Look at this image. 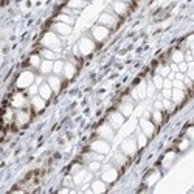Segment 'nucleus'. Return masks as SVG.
I'll return each mask as SVG.
<instances>
[{
	"label": "nucleus",
	"instance_id": "nucleus-28",
	"mask_svg": "<svg viewBox=\"0 0 194 194\" xmlns=\"http://www.w3.org/2000/svg\"><path fill=\"white\" fill-rule=\"evenodd\" d=\"M30 62H31V65H34V67H39L40 65V59H39V56H31V59H30Z\"/></svg>",
	"mask_w": 194,
	"mask_h": 194
},
{
	"label": "nucleus",
	"instance_id": "nucleus-33",
	"mask_svg": "<svg viewBox=\"0 0 194 194\" xmlns=\"http://www.w3.org/2000/svg\"><path fill=\"white\" fill-rule=\"evenodd\" d=\"M154 84H155V85H157V87H158V89H160V87L163 85V81H161V76H155V78H154Z\"/></svg>",
	"mask_w": 194,
	"mask_h": 194
},
{
	"label": "nucleus",
	"instance_id": "nucleus-32",
	"mask_svg": "<svg viewBox=\"0 0 194 194\" xmlns=\"http://www.w3.org/2000/svg\"><path fill=\"white\" fill-rule=\"evenodd\" d=\"M42 54H43L47 59H53V58H54L53 51H50V50H43V51H42Z\"/></svg>",
	"mask_w": 194,
	"mask_h": 194
},
{
	"label": "nucleus",
	"instance_id": "nucleus-34",
	"mask_svg": "<svg viewBox=\"0 0 194 194\" xmlns=\"http://www.w3.org/2000/svg\"><path fill=\"white\" fill-rule=\"evenodd\" d=\"M90 169H92V171H98V169H100V163H96V161L90 163Z\"/></svg>",
	"mask_w": 194,
	"mask_h": 194
},
{
	"label": "nucleus",
	"instance_id": "nucleus-8",
	"mask_svg": "<svg viewBox=\"0 0 194 194\" xmlns=\"http://www.w3.org/2000/svg\"><path fill=\"white\" fill-rule=\"evenodd\" d=\"M43 43L47 45V47H50V48H59V40L54 38V34L53 33H48L45 39H43Z\"/></svg>",
	"mask_w": 194,
	"mask_h": 194
},
{
	"label": "nucleus",
	"instance_id": "nucleus-16",
	"mask_svg": "<svg viewBox=\"0 0 194 194\" xmlns=\"http://www.w3.org/2000/svg\"><path fill=\"white\" fill-rule=\"evenodd\" d=\"M114 9H115L120 16H123V14H126V11H127V5L123 3V2H116L115 5H114Z\"/></svg>",
	"mask_w": 194,
	"mask_h": 194
},
{
	"label": "nucleus",
	"instance_id": "nucleus-37",
	"mask_svg": "<svg viewBox=\"0 0 194 194\" xmlns=\"http://www.w3.org/2000/svg\"><path fill=\"white\" fill-rule=\"evenodd\" d=\"M171 85H172V84H171L169 81H165V87H166V89H171Z\"/></svg>",
	"mask_w": 194,
	"mask_h": 194
},
{
	"label": "nucleus",
	"instance_id": "nucleus-22",
	"mask_svg": "<svg viewBox=\"0 0 194 194\" xmlns=\"http://www.w3.org/2000/svg\"><path fill=\"white\" fill-rule=\"evenodd\" d=\"M62 70H64V62L58 61V62H54V64H53V72H54L56 75H59Z\"/></svg>",
	"mask_w": 194,
	"mask_h": 194
},
{
	"label": "nucleus",
	"instance_id": "nucleus-26",
	"mask_svg": "<svg viewBox=\"0 0 194 194\" xmlns=\"http://www.w3.org/2000/svg\"><path fill=\"white\" fill-rule=\"evenodd\" d=\"M59 20L64 22V23H67V25H72L73 23V19H70L69 16H59Z\"/></svg>",
	"mask_w": 194,
	"mask_h": 194
},
{
	"label": "nucleus",
	"instance_id": "nucleus-10",
	"mask_svg": "<svg viewBox=\"0 0 194 194\" xmlns=\"http://www.w3.org/2000/svg\"><path fill=\"white\" fill-rule=\"evenodd\" d=\"M43 107H45V100H43L42 96H34L33 101H31V109H34L36 112H39V110H42Z\"/></svg>",
	"mask_w": 194,
	"mask_h": 194
},
{
	"label": "nucleus",
	"instance_id": "nucleus-2",
	"mask_svg": "<svg viewBox=\"0 0 194 194\" xmlns=\"http://www.w3.org/2000/svg\"><path fill=\"white\" fill-rule=\"evenodd\" d=\"M28 106L30 104H28V98H27L25 93L17 92L16 95H13V98H11V107L13 109H23V107H28Z\"/></svg>",
	"mask_w": 194,
	"mask_h": 194
},
{
	"label": "nucleus",
	"instance_id": "nucleus-18",
	"mask_svg": "<svg viewBox=\"0 0 194 194\" xmlns=\"http://www.w3.org/2000/svg\"><path fill=\"white\" fill-rule=\"evenodd\" d=\"M101 22H103V23H106V25H107V28H109V27H115V19H114V17H112V16H109V14H104V16H103V17H101Z\"/></svg>",
	"mask_w": 194,
	"mask_h": 194
},
{
	"label": "nucleus",
	"instance_id": "nucleus-12",
	"mask_svg": "<svg viewBox=\"0 0 194 194\" xmlns=\"http://www.w3.org/2000/svg\"><path fill=\"white\" fill-rule=\"evenodd\" d=\"M141 127H143V130H145V134L148 135V137H151V135H154V124L152 123H149L148 120H141Z\"/></svg>",
	"mask_w": 194,
	"mask_h": 194
},
{
	"label": "nucleus",
	"instance_id": "nucleus-11",
	"mask_svg": "<svg viewBox=\"0 0 194 194\" xmlns=\"http://www.w3.org/2000/svg\"><path fill=\"white\" fill-rule=\"evenodd\" d=\"M92 148H93V151H96L100 154H106L109 151V145L106 141H96V143H93Z\"/></svg>",
	"mask_w": 194,
	"mask_h": 194
},
{
	"label": "nucleus",
	"instance_id": "nucleus-20",
	"mask_svg": "<svg viewBox=\"0 0 194 194\" xmlns=\"http://www.w3.org/2000/svg\"><path fill=\"white\" fill-rule=\"evenodd\" d=\"M39 67H40V72H42V73H50V72L53 70V64H51L50 61H45V62H42Z\"/></svg>",
	"mask_w": 194,
	"mask_h": 194
},
{
	"label": "nucleus",
	"instance_id": "nucleus-9",
	"mask_svg": "<svg viewBox=\"0 0 194 194\" xmlns=\"http://www.w3.org/2000/svg\"><path fill=\"white\" fill-rule=\"evenodd\" d=\"M51 93H53V90H51V87H50L48 84H42V85L39 87V95H40L45 101L51 98Z\"/></svg>",
	"mask_w": 194,
	"mask_h": 194
},
{
	"label": "nucleus",
	"instance_id": "nucleus-21",
	"mask_svg": "<svg viewBox=\"0 0 194 194\" xmlns=\"http://www.w3.org/2000/svg\"><path fill=\"white\" fill-rule=\"evenodd\" d=\"M100 134H101L103 137H106V138H112V135H114L109 126H103V127L100 129Z\"/></svg>",
	"mask_w": 194,
	"mask_h": 194
},
{
	"label": "nucleus",
	"instance_id": "nucleus-13",
	"mask_svg": "<svg viewBox=\"0 0 194 194\" xmlns=\"http://www.w3.org/2000/svg\"><path fill=\"white\" fill-rule=\"evenodd\" d=\"M64 73H65V78L67 79H72V78L75 76V73H76V67L73 65V64H64Z\"/></svg>",
	"mask_w": 194,
	"mask_h": 194
},
{
	"label": "nucleus",
	"instance_id": "nucleus-25",
	"mask_svg": "<svg viewBox=\"0 0 194 194\" xmlns=\"http://www.w3.org/2000/svg\"><path fill=\"white\" fill-rule=\"evenodd\" d=\"M121 110H123L124 115H129V114L132 112V106H130V104H123V106H121Z\"/></svg>",
	"mask_w": 194,
	"mask_h": 194
},
{
	"label": "nucleus",
	"instance_id": "nucleus-14",
	"mask_svg": "<svg viewBox=\"0 0 194 194\" xmlns=\"http://www.w3.org/2000/svg\"><path fill=\"white\" fill-rule=\"evenodd\" d=\"M48 85L51 87V90H54V92H59V89H61V79L58 76H51L48 79Z\"/></svg>",
	"mask_w": 194,
	"mask_h": 194
},
{
	"label": "nucleus",
	"instance_id": "nucleus-17",
	"mask_svg": "<svg viewBox=\"0 0 194 194\" xmlns=\"http://www.w3.org/2000/svg\"><path fill=\"white\" fill-rule=\"evenodd\" d=\"M110 123H112L115 127L121 126V124H123V115H121V114H112V115H110Z\"/></svg>",
	"mask_w": 194,
	"mask_h": 194
},
{
	"label": "nucleus",
	"instance_id": "nucleus-6",
	"mask_svg": "<svg viewBox=\"0 0 194 194\" xmlns=\"http://www.w3.org/2000/svg\"><path fill=\"white\" fill-rule=\"evenodd\" d=\"M121 149H123V152H124L126 155H132L135 151H137V145H135L134 140H126V141L123 143Z\"/></svg>",
	"mask_w": 194,
	"mask_h": 194
},
{
	"label": "nucleus",
	"instance_id": "nucleus-31",
	"mask_svg": "<svg viewBox=\"0 0 194 194\" xmlns=\"http://www.w3.org/2000/svg\"><path fill=\"white\" fill-rule=\"evenodd\" d=\"M84 176H85V172H84V171H81L76 177H75V182H76V183H82V180H84Z\"/></svg>",
	"mask_w": 194,
	"mask_h": 194
},
{
	"label": "nucleus",
	"instance_id": "nucleus-3",
	"mask_svg": "<svg viewBox=\"0 0 194 194\" xmlns=\"http://www.w3.org/2000/svg\"><path fill=\"white\" fill-rule=\"evenodd\" d=\"M33 79H34V76H33V73H30V72H23L20 76H19V81H17V85L22 89V87H28L31 82H33Z\"/></svg>",
	"mask_w": 194,
	"mask_h": 194
},
{
	"label": "nucleus",
	"instance_id": "nucleus-24",
	"mask_svg": "<svg viewBox=\"0 0 194 194\" xmlns=\"http://www.w3.org/2000/svg\"><path fill=\"white\" fill-rule=\"evenodd\" d=\"M172 59H174L176 62H182V61H183V53H180V51H176V53L172 54Z\"/></svg>",
	"mask_w": 194,
	"mask_h": 194
},
{
	"label": "nucleus",
	"instance_id": "nucleus-39",
	"mask_svg": "<svg viewBox=\"0 0 194 194\" xmlns=\"http://www.w3.org/2000/svg\"><path fill=\"white\" fill-rule=\"evenodd\" d=\"M36 90H38L36 87H31V89H30V93H36Z\"/></svg>",
	"mask_w": 194,
	"mask_h": 194
},
{
	"label": "nucleus",
	"instance_id": "nucleus-19",
	"mask_svg": "<svg viewBox=\"0 0 194 194\" xmlns=\"http://www.w3.org/2000/svg\"><path fill=\"white\" fill-rule=\"evenodd\" d=\"M92 190L95 191V193H103V191H106V185H104V182H93V185H92Z\"/></svg>",
	"mask_w": 194,
	"mask_h": 194
},
{
	"label": "nucleus",
	"instance_id": "nucleus-4",
	"mask_svg": "<svg viewBox=\"0 0 194 194\" xmlns=\"http://www.w3.org/2000/svg\"><path fill=\"white\" fill-rule=\"evenodd\" d=\"M93 48H95V43H93L92 40H89V39H82L81 43H79V50H81L82 54H89V53H92Z\"/></svg>",
	"mask_w": 194,
	"mask_h": 194
},
{
	"label": "nucleus",
	"instance_id": "nucleus-1",
	"mask_svg": "<svg viewBox=\"0 0 194 194\" xmlns=\"http://www.w3.org/2000/svg\"><path fill=\"white\" fill-rule=\"evenodd\" d=\"M31 116H33V109L28 106V107H23V109H19L16 114H14V121H13V124H14V127H23L25 124H28L30 123V120H31Z\"/></svg>",
	"mask_w": 194,
	"mask_h": 194
},
{
	"label": "nucleus",
	"instance_id": "nucleus-35",
	"mask_svg": "<svg viewBox=\"0 0 194 194\" xmlns=\"http://www.w3.org/2000/svg\"><path fill=\"white\" fill-rule=\"evenodd\" d=\"M163 95H165V98H171V96H172V93H171V90H169V89H165Z\"/></svg>",
	"mask_w": 194,
	"mask_h": 194
},
{
	"label": "nucleus",
	"instance_id": "nucleus-27",
	"mask_svg": "<svg viewBox=\"0 0 194 194\" xmlns=\"http://www.w3.org/2000/svg\"><path fill=\"white\" fill-rule=\"evenodd\" d=\"M172 98H174V101H182V98H183V92H182V90H176Z\"/></svg>",
	"mask_w": 194,
	"mask_h": 194
},
{
	"label": "nucleus",
	"instance_id": "nucleus-29",
	"mask_svg": "<svg viewBox=\"0 0 194 194\" xmlns=\"http://www.w3.org/2000/svg\"><path fill=\"white\" fill-rule=\"evenodd\" d=\"M146 141H148V140H146V137H145L143 134H140V135H138V146H140V148H143V146L146 145Z\"/></svg>",
	"mask_w": 194,
	"mask_h": 194
},
{
	"label": "nucleus",
	"instance_id": "nucleus-36",
	"mask_svg": "<svg viewBox=\"0 0 194 194\" xmlns=\"http://www.w3.org/2000/svg\"><path fill=\"white\" fill-rule=\"evenodd\" d=\"M179 69H180V72H186V64L182 61V62H180V65H179Z\"/></svg>",
	"mask_w": 194,
	"mask_h": 194
},
{
	"label": "nucleus",
	"instance_id": "nucleus-5",
	"mask_svg": "<svg viewBox=\"0 0 194 194\" xmlns=\"http://www.w3.org/2000/svg\"><path fill=\"white\" fill-rule=\"evenodd\" d=\"M109 34V28L107 27H96L93 28V38L96 40H104Z\"/></svg>",
	"mask_w": 194,
	"mask_h": 194
},
{
	"label": "nucleus",
	"instance_id": "nucleus-38",
	"mask_svg": "<svg viewBox=\"0 0 194 194\" xmlns=\"http://www.w3.org/2000/svg\"><path fill=\"white\" fill-rule=\"evenodd\" d=\"M176 87H179V89H183V84H182L180 81H177V82H176Z\"/></svg>",
	"mask_w": 194,
	"mask_h": 194
},
{
	"label": "nucleus",
	"instance_id": "nucleus-30",
	"mask_svg": "<svg viewBox=\"0 0 194 194\" xmlns=\"http://www.w3.org/2000/svg\"><path fill=\"white\" fill-rule=\"evenodd\" d=\"M154 120H155V123L157 124H160L161 123V114H160V109H157L154 112Z\"/></svg>",
	"mask_w": 194,
	"mask_h": 194
},
{
	"label": "nucleus",
	"instance_id": "nucleus-7",
	"mask_svg": "<svg viewBox=\"0 0 194 194\" xmlns=\"http://www.w3.org/2000/svg\"><path fill=\"white\" fill-rule=\"evenodd\" d=\"M116 176H118L116 169H114V168H107V169L103 172V180L107 182V183H110V182H114V180L116 179Z\"/></svg>",
	"mask_w": 194,
	"mask_h": 194
},
{
	"label": "nucleus",
	"instance_id": "nucleus-15",
	"mask_svg": "<svg viewBox=\"0 0 194 194\" xmlns=\"http://www.w3.org/2000/svg\"><path fill=\"white\" fill-rule=\"evenodd\" d=\"M54 28H56V31L61 33V34H69V33H70V25H67V23H64V22L56 23Z\"/></svg>",
	"mask_w": 194,
	"mask_h": 194
},
{
	"label": "nucleus",
	"instance_id": "nucleus-23",
	"mask_svg": "<svg viewBox=\"0 0 194 194\" xmlns=\"http://www.w3.org/2000/svg\"><path fill=\"white\" fill-rule=\"evenodd\" d=\"M84 5H85V2H82V0H70L69 2L70 8H82Z\"/></svg>",
	"mask_w": 194,
	"mask_h": 194
}]
</instances>
